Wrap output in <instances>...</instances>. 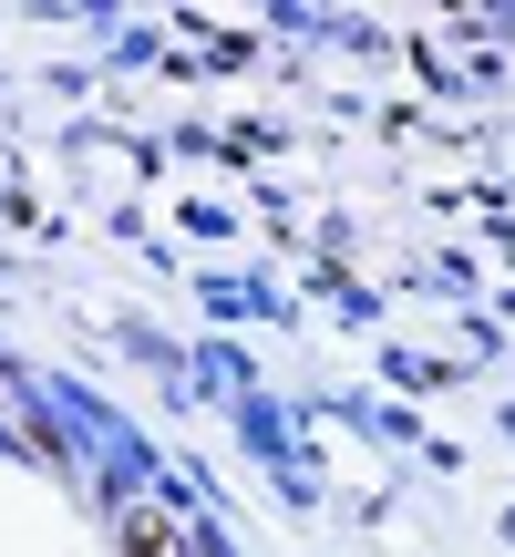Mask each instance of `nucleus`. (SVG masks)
<instances>
[{
  "label": "nucleus",
  "instance_id": "f257e3e1",
  "mask_svg": "<svg viewBox=\"0 0 515 557\" xmlns=\"http://www.w3.org/2000/svg\"><path fill=\"white\" fill-rule=\"evenodd\" d=\"M124 557H197V547H186L176 517H155V506H145V517H124Z\"/></svg>",
  "mask_w": 515,
  "mask_h": 557
}]
</instances>
